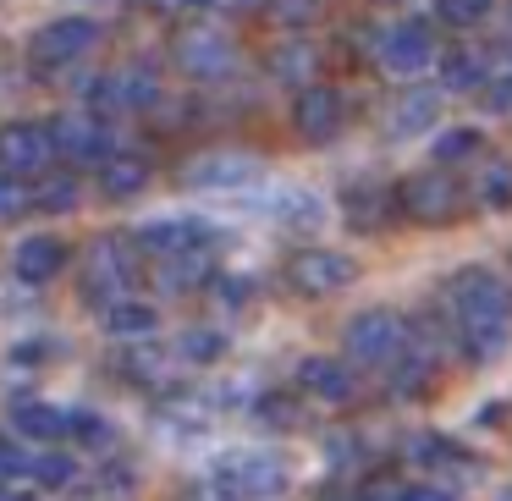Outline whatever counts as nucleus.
<instances>
[{"mask_svg":"<svg viewBox=\"0 0 512 501\" xmlns=\"http://www.w3.org/2000/svg\"><path fill=\"white\" fill-rule=\"evenodd\" d=\"M408 457H413V468H441V474L457 468V463H474V457H468L457 441H446V435H413Z\"/></svg>","mask_w":512,"mask_h":501,"instance_id":"30","label":"nucleus"},{"mask_svg":"<svg viewBox=\"0 0 512 501\" xmlns=\"http://www.w3.org/2000/svg\"><path fill=\"white\" fill-rule=\"evenodd\" d=\"M39 452H28V435L23 430H0V474H17V479H34Z\"/></svg>","mask_w":512,"mask_h":501,"instance_id":"33","label":"nucleus"},{"mask_svg":"<svg viewBox=\"0 0 512 501\" xmlns=\"http://www.w3.org/2000/svg\"><path fill=\"white\" fill-rule=\"evenodd\" d=\"M72 441L89 446V452H111V446H116V424L105 419V413L78 408V413H72Z\"/></svg>","mask_w":512,"mask_h":501,"instance_id":"32","label":"nucleus"},{"mask_svg":"<svg viewBox=\"0 0 512 501\" xmlns=\"http://www.w3.org/2000/svg\"><path fill=\"white\" fill-rule=\"evenodd\" d=\"M122 347H127V353L116 358V369H122V375L133 380V386H160V380H166L171 353L155 342V336H144V342H122Z\"/></svg>","mask_w":512,"mask_h":501,"instance_id":"24","label":"nucleus"},{"mask_svg":"<svg viewBox=\"0 0 512 501\" xmlns=\"http://www.w3.org/2000/svg\"><path fill=\"white\" fill-rule=\"evenodd\" d=\"M72 479H78V463H72L67 452H39V463H34V485H45V490H67Z\"/></svg>","mask_w":512,"mask_h":501,"instance_id":"37","label":"nucleus"},{"mask_svg":"<svg viewBox=\"0 0 512 501\" xmlns=\"http://www.w3.org/2000/svg\"><path fill=\"white\" fill-rule=\"evenodd\" d=\"M490 6H496V0H435V12H441L452 28H474V23H485Z\"/></svg>","mask_w":512,"mask_h":501,"instance_id":"38","label":"nucleus"},{"mask_svg":"<svg viewBox=\"0 0 512 501\" xmlns=\"http://www.w3.org/2000/svg\"><path fill=\"white\" fill-rule=\"evenodd\" d=\"M171 67L188 83H221V78H232L237 50L221 28H177V39H171Z\"/></svg>","mask_w":512,"mask_h":501,"instance_id":"6","label":"nucleus"},{"mask_svg":"<svg viewBox=\"0 0 512 501\" xmlns=\"http://www.w3.org/2000/svg\"><path fill=\"white\" fill-rule=\"evenodd\" d=\"M265 67H270V78L276 83H314V72H320V50L309 45V39H281V45H270V56H265Z\"/></svg>","mask_w":512,"mask_h":501,"instance_id":"21","label":"nucleus"},{"mask_svg":"<svg viewBox=\"0 0 512 501\" xmlns=\"http://www.w3.org/2000/svg\"><path fill=\"white\" fill-rule=\"evenodd\" d=\"M78 199H83V177H78V166H67V171L50 166L45 177H34V210L67 215V210H78Z\"/></svg>","mask_w":512,"mask_h":501,"instance_id":"25","label":"nucleus"},{"mask_svg":"<svg viewBox=\"0 0 512 501\" xmlns=\"http://www.w3.org/2000/svg\"><path fill=\"white\" fill-rule=\"evenodd\" d=\"M149 12H160V17H188V12H199L193 0H144Z\"/></svg>","mask_w":512,"mask_h":501,"instance_id":"43","label":"nucleus"},{"mask_svg":"<svg viewBox=\"0 0 512 501\" xmlns=\"http://www.w3.org/2000/svg\"><path fill=\"white\" fill-rule=\"evenodd\" d=\"M210 485H221L232 501H276V496H287L292 474L276 452L248 446V452H226L221 463L210 468Z\"/></svg>","mask_w":512,"mask_h":501,"instance_id":"2","label":"nucleus"},{"mask_svg":"<svg viewBox=\"0 0 512 501\" xmlns=\"http://www.w3.org/2000/svg\"><path fill=\"white\" fill-rule=\"evenodd\" d=\"M397 204H402V215H413L419 226H446V221H457V210H463V182L452 177V166L413 171V177L397 188Z\"/></svg>","mask_w":512,"mask_h":501,"instance_id":"5","label":"nucleus"},{"mask_svg":"<svg viewBox=\"0 0 512 501\" xmlns=\"http://www.w3.org/2000/svg\"><path fill=\"white\" fill-rule=\"evenodd\" d=\"M149 188V160L144 155H133V149H116L111 160L100 166V193L105 199H138V193Z\"/></svg>","mask_w":512,"mask_h":501,"instance_id":"22","label":"nucleus"},{"mask_svg":"<svg viewBox=\"0 0 512 501\" xmlns=\"http://www.w3.org/2000/svg\"><path fill=\"white\" fill-rule=\"evenodd\" d=\"M408 342H413V331L402 325V314H391V309H364V314H353L347 331H342V347L358 369H391L408 353Z\"/></svg>","mask_w":512,"mask_h":501,"instance_id":"3","label":"nucleus"},{"mask_svg":"<svg viewBox=\"0 0 512 501\" xmlns=\"http://www.w3.org/2000/svg\"><path fill=\"white\" fill-rule=\"evenodd\" d=\"M402 501H452L446 485H402Z\"/></svg>","mask_w":512,"mask_h":501,"instance_id":"41","label":"nucleus"},{"mask_svg":"<svg viewBox=\"0 0 512 501\" xmlns=\"http://www.w3.org/2000/svg\"><path fill=\"white\" fill-rule=\"evenodd\" d=\"M441 94L446 89H430V83L413 78L408 89L397 94V105H391V133L397 138H419L435 127V116H441Z\"/></svg>","mask_w":512,"mask_h":501,"instance_id":"18","label":"nucleus"},{"mask_svg":"<svg viewBox=\"0 0 512 501\" xmlns=\"http://www.w3.org/2000/svg\"><path fill=\"white\" fill-rule=\"evenodd\" d=\"M50 133H56V155L67 160V166H94V171H100L105 160L116 155L111 127H105V116H94V111L56 116V122H50Z\"/></svg>","mask_w":512,"mask_h":501,"instance_id":"11","label":"nucleus"},{"mask_svg":"<svg viewBox=\"0 0 512 501\" xmlns=\"http://www.w3.org/2000/svg\"><path fill=\"white\" fill-rule=\"evenodd\" d=\"M56 133L45 122H0V171L17 177H45L56 166Z\"/></svg>","mask_w":512,"mask_h":501,"instance_id":"13","label":"nucleus"},{"mask_svg":"<svg viewBox=\"0 0 512 501\" xmlns=\"http://www.w3.org/2000/svg\"><path fill=\"white\" fill-rule=\"evenodd\" d=\"M138 281V259L127 243H116V237H100V243H89V254H83V292H89L94 303H116L127 298Z\"/></svg>","mask_w":512,"mask_h":501,"instance_id":"10","label":"nucleus"},{"mask_svg":"<svg viewBox=\"0 0 512 501\" xmlns=\"http://www.w3.org/2000/svg\"><path fill=\"white\" fill-rule=\"evenodd\" d=\"M292 127H298L303 144H331L347 127V94L331 83H303L298 100H292Z\"/></svg>","mask_w":512,"mask_h":501,"instance_id":"12","label":"nucleus"},{"mask_svg":"<svg viewBox=\"0 0 512 501\" xmlns=\"http://www.w3.org/2000/svg\"><path fill=\"white\" fill-rule=\"evenodd\" d=\"M34 210V177H17V171H0V221H17V215Z\"/></svg>","mask_w":512,"mask_h":501,"instance_id":"35","label":"nucleus"},{"mask_svg":"<svg viewBox=\"0 0 512 501\" xmlns=\"http://www.w3.org/2000/svg\"><path fill=\"white\" fill-rule=\"evenodd\" d=\"M210 281H215L210 248H188V254L160 259V292H171V298H188V292L210 287Z\"/></svg>","mask_w":512,"mask_h":501,"instance_id":"19","label":"nucleus"},{"mask_svg":"<svg viewBox=\"0 0 512 501\" xmlns=\"http://www.w3.org/2000/svg\"><path fill=\"white\" fill-rule=\"evenodd\" d=\"M276 215L281 226H298V232H309V226H320L325 221V199L320 193H309V188H281L276 193Z\"/></svg>","mask_w":512,"mask_h":501,"instance_id":"27","label":"nucleus"},{"mask_svg":"<svg viewBox=\"0 0 512 501\" xmlns=\"http://www.w3.org/2000/svg\"><path fill=\"white\" fill-rule=\"evenodd\" d=\"M496 501H512V485H507V490H501V496H496Z\"/></svg>","mask_w":512,"mask_h":501,"instance_id":"46","label":"nucleus"},{"mask_svg":"<svg viewBox=\"0 0 512 501\" xmlns=\"http://www.w3.org/2000/svg\"><path fill=\"white\" fill-rule=\"evenodd\" d=\"M61 265H67V243H61V237H50V232L23 237V243H17V254H12L17 281H28V287H45V281H56Z\"/></svg>","mask_w":512,"mask_h":501,"instance_id":"17","label":"nucleus"},{"mask_svg":"<svg viewBox=\"0 0 512 501\" xmlns=\"http://www.w3.org/2000/svg\"><path fill=\"white\" fill-rule=\"evenodd\" d=\"M199 12H254L259 0H193Z\"/></svg>","mask_w":512,"mask_h":501,"instance_id":"44","label":"nucleus"},{"mask_svg":"<svg viewBox=\"0 0 512 501\" xmlns=\"http://www.w3.org/2000/svg\"><path fill=\"white\" fill-rule=\"evenodd\" d=\"M507 78H512V72H507Z\"/></svg>","mask_w":512,"mask_h":501,"instance_id":"47","label":"nucleus"},{"mask_svg":"<svg viewBox=\"0 0 512 501\" xmlns=\"http://www.w3.org/2000/svg\"><path fill=\"white\" fill-rule=\"evenodd\" d=\"M210 287H215V298H221L226 309H243L248 292H254V281H248V276H215Z\"/></svg>","mask_w":512,"mask_h":501,"instance_id":"40","label":"nucleus"},{"mask_svg":"<svg viewBox=\"0 0 512 501\" xmlns=\"http://www.w3.org/2000/svg\"><path fill=\"white\" fill-rule=\"evenodd\" d=\"M259 177V160L248 149H215V155H199L188 171H182V188L199 193H237Z\"/></svg>","mask_w":512,"mask_h":501,"instance_id":"14","label":"nucleus"},{"mask_svg":"<svg viewBox=\"0 0 512 501\" xmlns=\"http://www.w3.org/2000/svg\"><path fill=\"white\" fill-rule=\"evenodd\" d=\"M94 45H100V23H94V17H50V23L34 28V39H28V67L34 72L78 67Z\"/></svg>","mask_w":512,"mask_h":501,"instance_id":"4","label":"nucleus"},{"mask_svg":"<svg viewBox=\"0 0 512 501\" xmlns=\"http://www.w3.org/2000/svg\"><path fill=\"white\" fill-rule=\"evenodd\" d=\"M0 501H34V490H28L17 474H0Z\"/></svg>","mask_w":512,"mask_h":501,"instance_id":"42","label":"nucleus"},{"mask_svg":"<svg viewBox=\"0 0 512 501\" xmlns=\"http://www.w3.org/2000/svg\"><path fill=\"white\" fill-rule=\"evenodd\" d=\"M160 105V78L144 67H116L89 83V111L94 116H138Z\"/></svg>","mask_w":512,"mask_h":501,"instance_id":"7","label":"nucleus"},{"mask_svg":"<svg viewBox=\"0 0 512 501\" xmlns=\"http://www.w3.org/2000/svg\"><path fill=\"white\" fill-rule=\"evenodd\" d=\"M342 215L353 232H380L386 226V193L380 188H347L342 193Z\"/></svg>","mask_w":512,"mask_h":501,"instance_id":"29","label":"nucleus"},{"mask_svg":"<svg viewBox=\"0 0 512 501\" xmlns=\"http://www.w3.org/2000/svg\"><path fill=\"white\" fill-rule=\"evenodd\" d=\"M446 303H452V336L474 364H496L512 342V292L490 270H457L446 281Z\"/></svg>","mask_w":512,"mask_h":501,"instance_id":"1","label":"nucleus"},{"mask_svg":"<svg viewBox=\"0 0 512 501\" xmlns=\"http://www.w3.org/2000/svg\"><path fill=\"white\" fill-rule=\"evenodd\" d=\"M254 419L265 424V430H298V402L281 397V391H265V397H254Z\"/></svg>","mask_w":512,"mask_h":501,"instance_id":"36","label":"nucleus"},{"mask_svg":"<svg viewBox=\"0 0 512 501\" xmlns=\"http://www.w3.org/2000/svg\"><path fill=\"white\" fill-rule=\"evenodd\" d=\"M320 501H364V496H353V490H325Z\"/></svg>","mask_w":512,"mask_h":501,"instance_id":"45","label":"nucleus"},{"mask_svg":"<svg viewBox=\"0 0 512 501\" xmlns=\"http://www.w3.org/2000/svg\"><path fill=\"white\" fill-rule=\"evenodd\" d=\"M435 67H441V89L446 94H474V89H485V83H490V67H485V56H479L474 45L446 50Z\"/></svg>","mask_w":512,"mask_h":501,"instance_id":"23","label":"nucleus"},{"mask_svg":"<svg viewBox=\"0 0 512 501\" xmlns=\"http://www.w3.org/2000/svg\"><path fill=\"white\" fill-rule=\"evenodd\" d=\"M270 12L281 17V28H303V23H314L320 0H270Z\"/></svg>","mask_w":512,"mask_h":501,"instance_id":"39","label":"nucleus"},{"mask_svg":"<svg viewBox=\"0 0 512 501\" xmlns=\"http://www.w3.org/2000/svg\"><path fill=\"white\" fill-rule=\"evenodd\" d=\"M226 336L215 331V325H188V331L177 336V358L182 364H193V369H204V364H221L226 358Z\"/></svg>","mask_w":512,"mask_h":501,"instance_id":"28","label":"nucleus"},{"mask_svg":"<svg viewBox=\"0 0 512 501\" xmlns=\"http://www.w3.org/2000/svg\"><path fill=\"white\" fill-rule=\"evenodd\" d=\"M358 281V259L342 254V248H298L287 259V287L303 292V298H331V292H347Z\"/></svg>","mask_w":512,"mask_h":501,"instance_id":"8","label":"nucleus"},{"mask_svg":"<svg viewBox=\"0 0 512 501\" xmlns=\"http://www.w3.org/2000/svg\"><path fill=\"white\" fill-rule=\"evenodd\" d=\"M479 149H485V138H479L474 127H457V133H441V138H435V166H463V160H474Z\"/></svg>","mask_w":512,"mask_h":501,"instance_id":"34","label":"nucleus"},{"mask_svg":"<svg viewBox=\"0 0 512 501\" xmlns=\"http://www.w3.org/2000/svg\"><path fill=\"white\" fill-rule=\"evenodd\" d=\"M435 61H441V50H435V28L424 23V17H402V23H391L386 34H380V67H386L391 78L413 83L419 72H430Z\"/></svg>","mask_w":512,"mask_h":501,"instance_id":"9","label":"nucleus"},{"mask_svg":"<svg viewBox=\"0 0 512 501\" xmlns=\"http://www.w3.org/2000/svg\"><path fill=\"white\" fill-rule=\"evenodd\" d=\"M138 254L144 259H171V254H188V248H204L210 243V226L204 221H193V215H171V221H149V226H138Z\"/></svg>","mask_w":512,"mask_h":501,"instance_id":"16","label":"nucleus"},{"mask_svg":"<svg viewBox=\"0 0 512 501\" xmlns=\"http://www.w3.org/2000/svg\"><path fill=\"white\" fill-rule=\"evenodd\" d=\"M105 331L116 342H144V336L160 331V309L149 298H116V303H105Z\"/></svg>","mask_w":512,"mask_h":501,"instance_id":"20","label":"nucleus"},{"mask_svg":"<svg viewBox=\"0 0 512 501\" xmlns=\"http://www.w3.org/2000/svg\"><path fill=\"white\" fill-rule=\"evenodd\" d=\"M12 430H23L28 441H61V435H72V413L50 408V402H17Z\"/></svg>","mask_w":512,"mask_h":501,"instance_id":"26","label":"nucleus"},{"mask_svg":"<svg viewBox=\"0 0 512 501\" xmlns=\"http://www.w3.org/2000/svg\"><path fill=\"white\" fill-rule=\"evenodd\" d=\"M474 199L485 210H512V160H485L474 177Z\"/></svg>","mask_w":512,"mask_h":501,"instance_id":"31","label":"nucleus"},{"mask_svg":"<svg viewBox=\"0 0 512 501\" xmlns=\"http://www.w3.org/2000/svg\"><path fill=\"white\" fill-rule=\"evenodd\" d=\"M298 391L309 402H320V408H347V402L358 397V380H353V369H347L342 358L314 353V358L298 364Z\"/></svg>","mask_w":512,"mask_h":501,"instance_id":"15","label":"nucleus"}]
</instances>
